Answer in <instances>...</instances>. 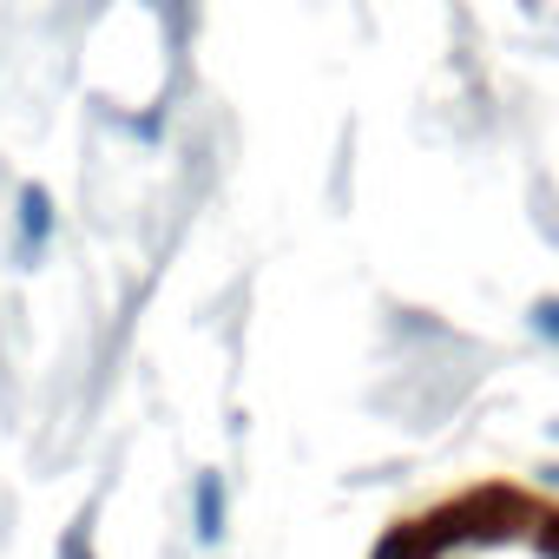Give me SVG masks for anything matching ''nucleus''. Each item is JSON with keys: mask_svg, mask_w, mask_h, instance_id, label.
I'll list each match as a JSON object with an SVG mask.
<instances>
[{"mask_svg": "<svg viewBox=\"0 0 559 559\" xmlns=\"http://www.w3.org/2000/svg\"><path fill=\"white\" fill-rule=\"evenodd\" d=\"M47 237H53V198L34 185V191H21V243L40 257V250H47Z\"/></svg>", "mask_w": 559, "mask_h": 559, "instance_id": "1", "label": "nucleus"}]
</instances>
